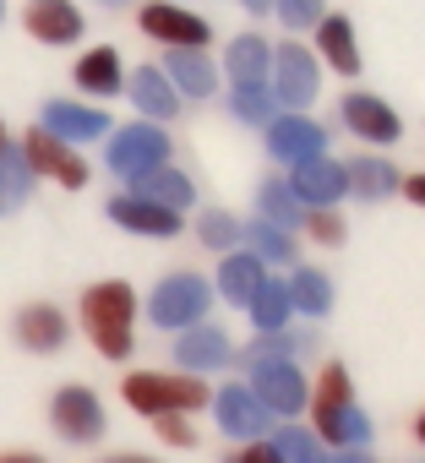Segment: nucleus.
I'll return each instance as SVG.
<instances>
[{
	"mask_svg": "<svg viewBox=\"0 0 425 463\" xmlns=\"http://www.w3.org/2000/svg\"><path fill=\"white\" fill-rule=\"evenodd\" d=\"M17 338H23V349H33V354H55V349L66 344V317H61L55 306H28V311L17 317Z\"/></svg>",
	"mask_w": 425,
	"mask_h": 463,
	"instance_id": "nucleus-18",
	"label": "nucleus"
},
{
	"mask_svg": "<svg viewBox=\"0 0 425 463\" xmlns=\"http://www.w3.org/2000/svg\"><path fill=\"white\" fill-rule=\"evenodd\" d=\"M0 153H6V126H0Z\"/></svg>",
	"mask_w": 425,
	"mask_h": 463,
	"instance_id": "nucleus-45",
	"label": "nucleus"
},
{
	"mask_svg": "<svg viewBox=\"0 0 425 463\" xmlns=\"http://www.w3.org/2000/svg\"><path fill=\"white\" fill-rule=\"evenodd\" d=\"M153 322L158 327H196L202 322V311H207V284L196 279V273H175V279H164L158 289H153Z\"/></svg>",
	"mask_w": 425,
	"mask_h": 463,
	"instance_id": "nucleus-4",
	"label": "nucleus"
},
{
	"mask_svg": "<svg viewBox=\"0 0 425 463\" xmlns=\"http://www.w3.org/2000/svg\"><path fill=\"white\" fill-rule=\"evenodd\" d=\"M322 142H327V131L311 126V120H300V115H273V120H268V147H273L289 169L306 164V158H322Z\"/></svg>",
	"mask_w": 425,
	"mask_h": 463,
	"instance_id": "nucleus-10",
	"label": "nucleus"
},
{
	"mask_svg": "<svg viewBox=\"0 0 425 463\" xmlns=\"http://www.w3.org/2000/svg\"><path fill=\"white\" fill-rule=\"evenodd\" d=\"M126 403L142 414H185V409H207V382L196 376H164V371H131L126 376Z\"/></svg>",
	"mask_w": 425,
	"mask_h": 463,
	"instance_id": "nucleus-3",
	"label": "nucleus"
},
{
	"mask_svg": "<svg viewBox=\"0 0 425 463\" xmlns=\"http://www.w3.org/2000/svg\"><path fill=\"white\" fill-rule=\"evenodd\" d=\"M273 6H279V17L300 33V28H316L322 23V0H273Z\"/></svg>",
	"mask_w": 425,
	"mask_h": 463,
	"instance_id": "nucleus-35",
	"label": "nucleus"
},
{
	"mask_svg": "<svg viewBox=\"0 0 425 463\" xmlns=\"http://www.w3.org/2000/svg\"><path fill=\"white\" fill-rule=\"evenodd\" d=\"M77 88H88V93H120V55L109 44L88 50L77 61Z\"/></svg>",
	"mask_w": 425,
	"mask_h": 463,
	"instance_id": "nucleus-25",
	"label": "nucleus"
},
{
	"mask_svg": "<svg viewBox=\"0 0 425 463\" xmlns=\"http://www.w3.org/2000/svg\"><path fill=\"white\" fill-rule=\"evenodd\" d=\"M414 436H420V441H425V414H420V420H414Z\"/></svg>",
	"mask_w": 425,
	"mask_h": 463,
	"instance_id": "nucleus-43",
	"label": "nucleus"
},
{
	"mask_svg": "<svg viewBox=\"0 0 425 463\" xmlns=\"http://www.w3.org/2000/svg\"><path fill=\"white\" fill-rule=\"evenodd\" d=\"M268 447L279 452V463H327V458H322V447H316V436H306V430H295V425L273 430V441H268Z\"/></svg>",
	"mask_w": 425,
	"mask_h": 463,
	"instance_id": "nucleus-32",
	"label": "nucleus"
},
{
	"mask_svg": "<svg viewBox=\"0 0 425 463\" xmlns=\"http://www.w3.org/2000/svg\"><path fill=\"white\" fill-rule=\"evenodd\" d=\"M333 463H365V452H344V458H333Z\"/></svg>",
	"mask_w": 425,
	"mask_h": 463,
	"instance_id": "nucleus-42",
	"label": "nucleus"
},
{
	"mask_svg": "<svg viewBox=\"0 0 425 463\" xmlns=\"http://www.w3.org/2000/svg\"><path fill=\"white\" fill-rule=\"evenodd\" d=\"M131 99H137V109L153 115V120H169V115L180 109V93L169 88V77H164L158 66H142V71L131 77Z\"/></svg>",
	"mask_w": 425,
	"mask_h": 463,
	"instance_id": "nucleus-21",
	"label": "nucleus"
},
{
	"mask_svg": "<svg viewBox=\"0 0 425 463\" xmlns=\"http://www.w3.org/2000/svg\"><path fill=\"white\" fill-rule=\"evenodd\" d=\"M137 196H142V202H158V207H169V213H180V207H191V180L158 164V169L137 175Z\"/></svg>",
	"mask_w": 425,
	"mask_h": 463,
	"instance_id": "nucleus-23",
	"label": "nucleus"
},
{
	"mask_svg": "<svg viewBox=\"0 0 425 463\" xmlns=\"http://www.w3.org/2000/svg\"><path fill=\"white\" fill-rule=\"evenodd\" d=\"M164 77H169V88H180V93H212V66H207V50H169Z\"/></svg>",
	"mask_w": 425,
	"mask_h": 463,
	"instance_id": "nucleus-22",
	"label": "nucleus"
},
{
	"mask_svg": "<svg viewBox=\"0 0 425 463\" xmlns=\"http://www.w3.org/2000/svg\"><path fill=\"white\" fill-rule=\"evenodd\" d=\"M202 241L207 246H235L241 241V223L224 218V213H212V218H202Z\"/></svg>",
	"mask_w": 425,
	"mask_h": 463,
	"instance_id": "nucleus-36",
	"label": "nucleus"
},
{
	"mask_svg": "<svg viewBox=\"0 0 425 463\" xmlns=\"http://www.w3.org/2000/svg\"><path fill=\"white\" fill-rule=\"evenodd\" d=\"M142 33H153L158 44H175V50H207V23L180 6H164V0L142 6Z\"/></svg>",
	"mask_w": 425,
	"mask_h": 463,
	"instance_id": "nucleus-9",
	"label": "nucleus"
},
{
	"mask_svg": "<svg viewBox=\"0 0 425 463\" xmlns=\"http://www.w3.org/2000/svg\"><path fill=\"white\" fill-rule=\"evenodd\" d=\"M344 126L354 131V137H365V142H398V115L382 104V99H371V93H349L344 99Z\"/></svg>",
	"mask_w": 425,
	"mask_h": 463,
	"instance_id": "nucleus-15",
	"label": "nucleus"
},
{
	"mask_svg": "<svg viewBox=\"0 0 425 463\" xmlns=\"http://www.w3.org/2000/svg\"><path fill=\"white\" fill-rule=\"evenodd\" d=\"M28 33L39 44H77L82 39V12L71 0H28Z\"/></svg>",
	"mask_w": 425,
	"mask_h": 463,
	"instance_id": "nucleus-13",
	"label": "nucleus"
},
{
	"mask_svg": "<svg viewBox=\"0 0 425 463\" xmlns=\"http://www.w3.org/2000/svg\"><path fill=\"white\" fill-rule=\"evenodd\" d=\"M273 93L284 99V104H311L316 99V61L300 50V44H284L279 55H273Z\"/></svg>",
	"mask_w": 425,
	"mask_h": 463,
	"instance_id": "nucleus-11",
	"label": "nucleus"
},
{
	"mask_svg": "<svg viewBox=\"0 0 425 463\" xmlns=\"http://www.w3.org/2000/svg\"><path fill=\"white\" fill-rule=\"evenodd\" d=\"M158 436H164V441H175V447H191V441H196V436H191V425H185L180 414H158Z\"/></svg>",
	"mask_w": 425,
	"mask_h": 463,
	"instance_id": "nucleus-38",
	"label": "nucleus"
},
{
	"mask_svg": "<svg viewBox=\"0 0 425 463\" xmlns=\"http://www.w3.org/2000/svg\"><path fill=\"white\" fill-rule=\"evenodd\" d=\"M175 360L185 371H202V365H224L230 360V338L219 327H185L180 344H175Z\"/></svg>",
	"mask_w": 425,
	"mask_h": 463,
	"instance_id": "nucleus-19",
	"label": "nucleus"
},
{
	"mask_svg": "<svg viewBox=\"0 0 425 463\" xmlns=\"http://www.w3.org/2000/svg\"><path fill=\"white\" fill-rule=\"evenodd\" d=\"M273 71V50H268V39H235L230 44V77L235 82H262Z\"/></svg>",
	"mask_w": 425,
	"mask_h": 463,
	"instance_id": "nucleus-27",
	"label": "nucleus"
},
{
	"mask_svg": "<svg viewBox=\"0 0 425 463\" xmlns=\"http://www.w3.org/2000/svg\"><path fill=\"white\" fill-rule=\"evenodd\" d=\"M344 185L360 191V196H387V191H392V169H387L382 158H354V164L344 169Z\"/></svg>",
	"mask_w": 425,
	"mask_h": 463,
	"instance_id": "nucleus-30",
	"label": "nucleus"
},
{
	"mask_svg": "<svg viewBox=\"0 0 425 463\" xmlns=\"http://www.w3.org/2000/svg\"><path fill=\"white\" fill-rule=\"evenodd\" d=\"M0 463H44V458H33V452H6Z\"/></svg>",
	"mask_w": 425,
	"mask_h": 463,
	"instance_id": "nucleus-41",
	"label": "nucleus"
},
{
	"mask_svg": "<svg viewBox=\"0 0 425 463\" xmlns=\"http://www.w3.org/2000/svg\"><path fill=\"white\" fill-rule=\"evenodd\" d=\"M50 420L66 441H99L104 436V409L88 387H61L55 403H50Z\"/></svg>",
	"mask_w": 425,
	"mask_h": 463,
	"instance_id": "nucleus-8",
	"label": "nucleus"
},
{
	"mask_svg": "<svg viewBox=\"0 0 425 463\" xmlns=\"http://www.w3.org/2000/svg\"><path fill=\"white\" fill-rule=\"evenodd\" d=\"M28 185H33V169L6 147L0 153V213H12V207H23V196H28Z\"/></svg>",
	"mask_w": 425,
	"mask_h": 463,
	"instance_id": "nucleus-29",
	"label": "nucleus"
},
{
	"mask_svg": "<svg viewBox=\"0 0 425 463\" xmlns=\"http://www.w3.org/2000/svg\"><path fill=\"white\" fill-rule=\"evenodd\" d=\"M262 223H273V229H289V223H300V202L289 196V185H284V180L262 185Z\"/></svg>",
	"mask_w": 425,
	"mask_h": 463,
	"instance_id": "nucleus-33",
	"label": "nucleus"
},
{
	"mask_svg": "<svg viewBox=\"0 0 425 463\" xmlns=\"http://www.w3.org/2000/svg\"><path fill=\"white\" fill-rule=\"evenodd\" d=\"M230 463H279V452H273L268 441H246V447H241Z\"/></svg>",
	"mask_w": 425,
	"mask_h": 463,
	"instance_id": "nucleus-39",
	"label": "nucleus"
},
{
	"mask_svg": "<svg viewBox=\"0 0 425 463\" xmlns=\"http://www.w3.org/2000/svg\"><path fill=\"white\" fill-rule=\"evenodd\" d=\"M109 218H115L120 229H131V235H175V229H180V218H175L169 207L142 202V196H115V202H109Z\"/></svg>",
	"mask_w": 425,
	"mask_h": 463,
	"instance_id": "nucleus-16",
	"label": "nucleus"
},
{
	"mask_svg": "<svg viewBox=\"0 0 425 463\" xmlns=\"http://www.w3.org/2000/svg\"><path fill=\"white\" fill-rule=\"evenodd\" d=\"M262 279H268V273H262V262H257L251 251H235V257L219 268V289H224L235 306H251V295L262 289Z\"/></svg>",
	"mask_w": 425,
	"mask_h": 463,
	"instance_id": "nucleus-24",
	"label": "nucleus"
},
{
	"mask_svg": "<svg viewBox=\"0 0 425 463\" xmlns=\"http://www.w3.org/2000/svg\"><path fill=\"white\" fill-rule=\"evenodd\" d=\"M316 44H322V55H327L333 71H344V77L360 71V50H354V28H349V17H322V23H316Z\"/></svg>",
	"mask_w": 425,
	"mask_h": 463,
	"instance_id": "nucleus-20",
	"label": "nucleus"
},
{
	"mask_svg": "<svg viewBox=\"0 0 425 463\" xmlns=\"http://www.w3.org/2000/svg\"><path fill=\"white\" fill-rule=\"evenodd\" d=\"M126 463H147V458H126Z\"/></svg>",
	"mask_w": 425,
	"mask_h": 463,
	"instance_id": "nucleus-46",
	"label": "nucleus"
},
{
	"mask_svg": "<svg viewBox=\"0 0 425 463\" xmlns=\"http://www.w3.org/2000/svg\"><path fill=\"white\" fill-rule=\"evenodd\" d=\"M246 241H251V257H257V262H295L289 235H284V229H273V223H262V218L246 229Z\"/></svg>",
	"mask_w": 425,
	"mask_h": 463,
	"instance_id": "nucleus-31",
	"label": "nucleus"
},
{
	"mask_svg": "<svg viewBox=\"0 0 425 463\" xmlns=\"http://www.w3.org/2000/svg\"><path fill=\"white\" fill-rule=\"evenodd\" d=\"M235 115L241 120H273V99H268V88L262 82H235Z\"/></svg>",
	"mask_w": 425,
	"mask_h": 463,
	"instance_id": "nucleus-34",
	"label": "nucleus"
},
{
	"mask_svg": "<svg viewBox=\"0 0 425 463\" xmlns=\"http://www.w3.org/2000/svg\"><path fill=\"white\" fill-rule=\"evenodd\" d=\"M246 6H251V12H262V6H273V0H246Z\"/></svg>",
	"mask_w": 425,
	"mask_h": 463,
	"instance_id": "nucleus-44",
	"label": "nucleus"
},
{
	"mask_svg": "<svg viewBox=\"0 0 425 463\" xmlns=\"http://www.w3.org/2000/svg\"><path fill=\"white\" fill-rule=\"evenodd\" d=\"M403 191H409V202H420V207H425V175H409V180H403Z\"/></svg>",
	"mask_w": 425,
	"mask_h": 463,
	"instance_id": "nucleus-40",
	"label": "nucleus"
},
{
	"mask_svg": "<svg viewBox=\"0 0 425 463\" xmlns=\"http://www.w3.org/2000/svg\"><path fill=\"white\" fill-rule=\"evenodd\" d=\"M23 164H28L33 175H50V180H61V185H71V191H77V185L88 180V164H82V158H77V153H71V147H66L61 137H50L44 126H39V131H28Z\"/></svg>",
	"mask_w": 425,
	"mask_h": 463,
	"instance_id": "nucleus-7",
	"label": "nucleus"
},
{
	"mask_svg": "<svg viewBox=\"0 0 425 463\" xmlns=\"http://www.w3.org/2000/svg\"><path fill=\"white\" fill-rule=\"evenodd\" d=\"M289 311H306V317H327V306H333V284L316 273V268H300L289 284Z\"/></svg>",
	"mask_w": 425,
	"mask_h": 463,
	"instance_id": "nucleus-26",
	"label": "nucleus"
},
{
	"mask_svg": "<svg viewBox=\"0 0 425 463\" xmlns=\"http://www.w3.org/2000/svg\"><path fill=\"white\" fill-rule=\"evenodd\" d=\"M311 403H316V436H327L333 447H360L371 436V420L354 409V392H349V371L344 365H322Z\"/></svg>",
	"mask_w": 425,
	"mask_h": 463,
	"instance_id": "nucleus-2",
	"label": "nucleus"
},
{
	"mask_svg": "<svg viewBox=\"0 0 425 463\" xmlns=\"http://www.w3.org/2000/svg\"><path fill=\"white\" fill-rule=\"evenodd\" d=\"M131 317H137V295L131 284L109 279V284H93L82 295V333L93 338V349L104 360H120L131 354Z\"/></svg>",
	"mask_w": 425,
	"mask_h": 463,
	"instance_id": "nucleus-1",
	"label": "nucleus"
},
{
	"mask_svg": "<svg viewBox=\"0 0 425 463\" xmlns=\"http://www.w3.org/2000/svg\"><path fill=\"white\" fill-rule=\"evenodd\" d=\"M44 131L61 137V142H88V137H104L109 120H104V109H88V104H50Z\"/></svg>",
	"mask_w": 425,
	"mask_h": 463,
	"instance_id": "nucleus-17",
	"label": "nucleus"
},
{
	"mask_svg": "<svg viewBox=\"0 0 425 463\" xmlns=\"http://www.w3.org/2000/svg\"><path fill=\"white\" fill-rule=\"evenodd\" d=\"M284 185H289V196L306 202V207H327V202H338V196L349 191V185H344V169L327 164V158H306V164H295Z\"/></svg>",
	"mask_w": 425,
	"mask_h": 463,
	"instance_id": "nucleus-12",
	"label": "nucleus"
},
{
	"mask_svg": "<svg viewBox=\"0 0 425 463\" xmlns=\"http://www.w3.org/2000/svg\"><path fill=\"white\" fill-rule=\"evenodd\" d=\"M306 229H311L322 246H338V241H344V223H338L327 207H311V213H306Z\"/></svg>",
	"mask_w": 425,
	"mask_h": 463,
	"instance_id": "nucleus-37",
	"label": "nucleus"
},
{
	"mask_svg": "<svg viewBox=\"0 0 425 463\" xmlns=\"http://www.w3.org/2000/svg\"><path fill=\"white\" fill-rule=\"evenodd\" d=\"M251 392L268 414H295L311 392L295 371V360H268V365H251Z\"/></svg>",
	"mask_w": 425,
	"mask_h": 463,
	"instance_id": "nucleus-6",
	"label": "nucleus"
},
{
	"mask_svg": "<svg viewBox=\"0 0 425 463\" xmlns=\"http://www.w3.org/2000/svg\"><path fill=\"white\" fill-rule=\"evenodd\" d=\"M212 414H219V425H224L230 436H246V441L268 430V409L257 403L251 387H219V398H212Z\"/></svg>",
	"mask_w": 425,
	"mask_h": 463,
	"instance_id": "nucleus-14",
	"label": "nucleus"
},
{
	"mask_svg": "<svg viewBox=\"0 0 425 463\" xmlns=\"http://www.w3.org/2000/svg\"><path fill=\"white\" fill-rule=\"evenodd\" d=\"M115 463H120V458H115Z\"/></svg>",
	"mask_w": 425,
	"mask_h": 463,
	"instance_id": "nucleus-47",
	"label": "nucleus"
},
{
	"mask_svg": "<svg viewBox=\"0 0 425 463\" xmlns=\"http://www.w3.org/2000/svg\"><path fill=\"white\" fill-rule=\"evenodd\" d=\"M164 158H169V137H164L158 126H126V131L109 142V169H115V175H126V180H137V175L158 169Z\"/></svg>",
	"mask_w": 425,
	"mask_h": 463,
	"instance_id": "nucleus-5",
	"label": "nucleus"
},
{
	"mask_svg": "<svg viewBox=\"0 0 425 463\" xmlns=\"http://www.w3.org/2000/svg\"><path fill=\"white\" fill-rule=\"evenodd\" d=\"M251 322L262 327V333H284V322H289V289L284 284H273V279H262V289L251 295Z\"/></svg>",
	"mask_w": 425,
	"mask_h": 463,
	"instance_id": "nucleus-28",
	"label": "nucleus"
}]
</instances>
